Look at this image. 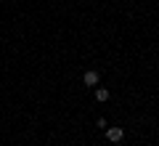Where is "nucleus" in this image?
<instances>
[{
    "label": "nucleus",
    "instance_id": "f257e3e1",
    "mask_svg": "<svg viewBox=\"0 0 159 146\" xmlns=\"http://www.w3.org/2000/svg\"><path fill=\"white\" fill-rule=\"evenodd\" d=\"M106 138L111 141V144H119V141L125 138V130L122 128H106Z\"/></svg>",
    "mask_w": 159,
    "mask_h": 146
},
{
    "label": "nucleus",
    "instance_id": "7ed1b4c3",
    "mask_svg": "<svg viewBox=\"0 0 159 146\" xmlns=\"http://www.w3.org/2000/svg\"><path fill=\"white\" fill-rule=\"evenodd\" d=\"M96 101H101V104L109 101V90H106V88H98V90H96Z\"/></svg>",
    "mask_w": 159,
    "mask_h": 146
},
{
    "label": "nucleus",
    "instance_id": "f03ea898",
    "mask_svg": "<svg viewBox=\"0 0 159 146\" xmlns=\"http://www.w3.org/2000/svg\"><path fill=\"white\" fill-rule=\"evenodd\" d=\"M82 82H85V85H98V72H93V69H88V72L82 74Z\"/></svg>",
    "mask_w": 159,
    "mask_h": 146
}]
</instances>
